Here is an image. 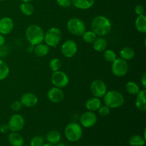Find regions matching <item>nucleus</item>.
<instances>
[{
  "label": "nucleus",
  "mask_w": 146,
  "mask_h": 146,
  "mask_svg": "<svg viewBox=\"0 0 146 146\" xmlns=\"http://www.w3.org/2000/svg\"><path fill=\"white\" fill-rule=\"evenodd\" d=\"M91 30L97 36H104L111 32L112 23L108 17L103 15L96 16L91 21Z\"/></svg>",
  "instance_id": "nucleus-1"
},
{
  "label": "nucleus",
  "mask_w": 146,
  "mask_h": 146,
  "mask_svg": "<svg viewBox=\"0 0 146 146\" xmlns=\"http://www.w3.org/2000/svg\"><path fill=\"white\" fill-rule=\"evenodd\" d=\"M44 33L45 32L40 26L31 24L26 29L25 36L31 46H36L44 42Z\"/></svg>",
  "instance_id": "nucleus-2"
},
{
  "label": "nucleus",
  "mask_w": 146,
  "mask_h": 146,
  "mask_svg": "<svg viewBox=\"0 0 146 146\" xmlns=\"http://www.w3.org/2000/svg\"><path fill=\"white\" fill-rule=\"evenodd\" d=\"M103 98L104 104L109 107L111 109L121 108L125 103V98L123 94L115 90L107 91Z\"/></svg>",
  "instance_id": "nucleus-3"
},
{
  "label": "nucleus",
  "mask_w": 146,
  "mask_h": 146,
  "mask_svg": "<svg viewBox=\"0 0 146 146\" xmlns=\"http://www.w3.org/2000/svg\"><path fill=\"white\" fill-rule=\"evenodd\" d=\"M62 38V32L58 27H51L44 33V41L48 47L55 48L60 44Z\"/></svg>",
  "instance_id": "nucleus-4"
},
{
  "label": "nucleus",
  "mask_w": 146,
  "mask_h": 146,
  "mask_svg": "<svg viewBox=\"0 0 146 146\" xmlns=\"http://www.w3.org/2000/svg\"><path fill=\"white\" fill-rule=\"evenodd\" d=\"M64 134L70 142H77L79 141L83 135V130L81 125L76 122L68 123L64 130Z\"/></svg>",
  "instance_id": "nucleus-5"
},
{
  "label": "nucleus",
  "mask_w": 146,
  "mask_h": 146,
  "mask_svg": "<svg viewBox=\"0 0 146 146\" xmlns=\"http://www.w3.org/2000/svg\"><path fill=\"white\" fill-rule=\"evenodd\" d=\"M67 29L71 34L76 36H81L86 31V24L82 19L79 18L70 19L66 24Z\"/></svg>",
  "instance_id": "nucleus-6"
},
{
  "label": "nucleus",
  "mask_w": 146,
  "mask_h": 146,
  "mask_svg": "<svg viewBox=\"0 0 146 146\" xmlns=\"http://www.w3.org/2000/svg\"><path fill=\"white\" fill-rule=\"evenodd\" d=\"M111 64V71L114 76L117 77H123L128 74L129 65L127 61L121 58H117Z\"/></svg>",
  "instance_id": "nucleus-7"
},
{
  "label": "nucleus",
  "mask_w": 146,
  "mask_h": 146,
  "mask_svg": "<svg viewBox=\"0 0 146 146\" xmlns=\"http://www.w3.org/2000/svg\"><path fill=\"white\" fill-rule=\"evenodd\" d=\"M51 81L55 87L63 88L68 86L69 83V78L66 73L59 70L53 72L51 76Z\"/></svg>",
  "instance_id": "nucleus-8"
},
{
  "label": "nucleus",
  "mask_w": 146,
  "mask_h": 146,
  "mask_svg": "<svg viewBox=\"0 0 146 146\" xmlns=\"http://www.w3.org/2000/svg\"><path fill=\"white\" fill-rule=\"evenodd\" d=\"M7 125L9 130L11 132H19L24 128L25 121L22 115L19 113H15L10 117Z\"/></svg>",
  "instance_id": "nucleus-9"
},
{
  "label": "nucleus",
  "mask_w": 146,
  "mask_h": 146,
  "mask_svg": "<svg viewBox=\"0 0 146 146\" xmlns=\"http://www.w3.org/2000/svg\"><path fill=\"white\" fill-rule=\"evenodd\" d=\"M61 51L64 57L71 58L74 57L78 52V45L74 40H66L61 45Z\"/></svg>",
  "instance_id": "nucleus-10"
},
{
  "label": "nucleus",
  "mask_w": 146,
  "mask_h": 146,
  "mask_svg": "<svg viewBox=\"0 0 146 146\" xmlns=\"http://www.w3.org/2000/svg\"><path fill=\"white\" fill-rule=\"evenodd\" d=\"M90 90L94 97L99 98H103L108 91L106 84L104 81L100 79H96L92 81L90 86Z\"/></svg>",
  "instance_id": "nucleus-11"
},
{
  "label": "nucleus",
  "mask_w": 146,
  "mask_h": 146,
  "mask_svg": "<svg viewBox=\"0 0 146 146\" xmlns=\"http://www.w3.org/2000/svg\"><path fill=\"white\" fill-rule=\"evenodd\" d=\"M97 115L92 111H87L80 117V123L84 128H91L97 123Z\"/></svg>",
  "instance_id": "nucleus-12"
},
{
  "label": "nucleus",
  "mask_w": 146,
  "mask_h": 146,
  "mask_svg": "<svg viewBox=\"0 0 146 146\" xmlns=\"http://www.w3.org/2000/svg\"><path fill=\"white\" fill-rule=\"evenodd\" d=\"M64 92L61 88L57 87H52L48 90L47 93V97L48 100L53 104H60L64 99Z\"/></svg>",
  "instance_id": "nucleus-13"
},
{
  "label": "nucleus",
  "mask_w": 146,
  "mask_h": 146,
  "mask_svg": "<svg viewBox=\"0 0 146 146\" xmlns=\"http://www.w3.org/2000/svg\"><path fill=\"white\" fill-rule=\"evenodd\" d=\"M14 23L12 19L9 17H4L0 19V34L7 35L13 31Z\"/></svg>",
  "instance_id": "nucleus-14"
},
{
  "label": "nucleus",
  "mask_w": 146,
  "mask_h": 146,
  "mask_svg": "<svg viewBox=\"0 0 146 146\" xmlns=\"http://www.w3.org/2000/svg\"><path fill=\"white\" fill-rule=\"evenodd\" d=\"M38 97L33 93H25L21 96L20 98V102L21 103L23 106L27 108H32L36 106L38 104Z\"/></svg>",
  "instance_id": "nucleus-15"
},
{
  "label": "nucleus",
  "mask_w": 146,
  "mask_h": 146,
  "mask_svg": "<svg viewBox=\"0 0 146 146\" xmlns=\"http://www.w3.org/2000/svg\"><path fill=\"white\" fill-rule=\"evenodd\" d=\"M135 106L139 111H145L146 110V90L143 88L137 94Z\"/></svg>",
  "instance_id": "nucleus-16"
},
{
  "label": "nucleus",
  "mask_w": 146,
  "mask_h": 146,
  "mask_svg": "<svg viewBox=\"0 0 146 146\" xmlns=\"http://www.w3.org/2000/svg\"><path fill=\"white\" fill-rule=\"evenodd\" d=\"M93 48L97 52H104L107 48L108 42L104 36H98L93 42Z\"/></svg>",
  "instance_id": "nucleus-17"
},
{
  "label": "nucleus",
  "mask_w": 146,
  "mask_h": 146,
  "mask_svg": "<svg viewBox=\"0 0 146 146\" xmlns=\"http://www.w3.org/2000/svg\"><path fill=\"white\" fill-rule=\"evenodd\" d=\"M72 4L78 9L87 10L93 7L95 0H71Z\"/></svg>",
  "instance_id": "nucleus-18"
},
{
  "label": "nucleus",
  "mask_w": 146,
  "mask_h": 146,
  "mask_svg": "<svg viewBox=\"0 0 146 146\" xmlns=\"http://www.w3.org/2000/svg\"><path fill=\"white\" fill-rule=\"evenodd\" d=\"M8 141L12 146H23L24 143V138L18 132H12L9 135Z\"/></svg>",
  "instance_id": "nucleus-19"
},
{
  "label": "nucleus",
  "mask_w": 146,
  "mask_h": 146,
  "mask_svg": "<svg viewBox=\"0 0 146 146\" xmlns=\"http://www.w3.org/2000/svg\"><path fill=\"white\" fill-rule=\"evenodd\" d=\"M101 106V101L99 98L97 97H92L87 100L86 102V108L88 111L95 112L99 109L100 107Z\"/></svg>",
  "instance_id": "nucleus-20"
},
{
  "label": "nucleus",
  "mask_w": 146,
  "mask_h": 146,
  "mask_svg": "<svg viewBox=\"0 0 146 146\" xmlns=\"http://www.w3.org/2000/svg\"><path fill=\"white\" fill-rule=\"evenodd\" d=\"M34 46L35 47H34V52L36 56L41 58V57L46 56L49 53L50 47H48L46 44H44V43L37 44V45Z\"/></svg>",
  "instance_id": "nucleus-21"
},
{
  "label": "nucleus",
  "mask_w": 146,
  "mask_h": 146,
  "mask_svg": "<svg viewBox=\"0 0 146 146\" xmlns=\"http://www.w3.org/2000/svg\"><path fill=\"white\" fill-rule=\"evenodd\" d=\"M120 58L125 60V61H130L132 60L135 57V50L130 46H125L120 51Z\"/></svg>",
  "instance_id": "nucleus-22"
},
{
  "label": "nucleus",
  "mask_w": 146,
  "mask_h": 146,
  "mask_svg": "<svg viewBox=\"0 0 146 146\" xmlns=\"http://www.w3.org/2000/svg\"><path fill=\"white\" fill-rule=\"evenodd\" d=\"M135 27L138 32L142 34L146 32V17L145 14L137 17L135 21Z\"/></svg>",
  "instance_id": "nucleus-23"
},
{
  "label": "nucleus",
  "mask_w": 146,
  "mask_h": 146,
  "mask_svg": "<svg viewBox=\"0 0 146 146\" xmlns=\"http://www.w3.org/2000/svg\"><path fill=\"white\" fill-rule=\"evenodd\" d=\"M125 90H126L127 93L130 95L132 96H136L137 94L139 93L141 91L140 89V86L135 81H128L125 84Z\"/></svg>",
  "instance_id": "nucleus-24"
},
{
  "label": "nucleus",
  "mask_w": 146,
  "mask_h": 146,
  "mask_svg": "<svg viewBox=\"0 0 146 146\" xmlns=\"http://www.w3.org/2000/svg\"><path fill=\"white\" fill-rule=\"evenodd\" d=\"M61 138V135L58 131L52 130L49 131L46 135V140L48 143L51 144H57L60 142Z\"/></svg>",
  "instance_id": "nucleus-25"
},
{
  "label": "nucleus",
  "mask_w": 146,
  "mask_h": 146,
  "mask_svg": "<svg viewBox=\"0 0 146 146\" xmlns=\"http://www.w3.org/2000/svg\"><path fill=\"white\" fill-rule=\"evenodd\" d=\"M20 11L24 15L31 16L34 12V7L30 2H22L19 7Z\"/></svg>",
  "instance_id": "nucleus-26"
},
{
  "label": "nucleus",
  "mask_w": 146,
  "mask_h": 146,
  "mask_svg": "<svg viewBox=\"0 0 146 146\" xmlns=\"http://www.w3.org/2000/svg\"><path fill=\"white\" fill-rule=\"evenodd\" d=\"M128 142L131 146H144L145 139L140 135H134L129 138Z\"/></svg>",
  "instance_id": "nucleus-27"
},
{
  "label": "nucleus",
  "mask_w": 146,
  "mask_h": 146,
  "mask_svg": "<svg viewBox=\"0 0 146 146\" xmlns=\"http://www.w3.org/2000/svg\"><path fill=\"white\" fill-rule=\"evenodd\" d=\"M10 73L9 67L3 60L0 59V81L6 79Z\"/></svg>",
  "instance_id": "nucleus-28"
},
{
  "label": "nucleus",
  "mask_w": 146,
  "mask_h": 146,
  "mask_svg": "<svg viewBox=\"0 0 146 146\" xmlns=\"http://www.w3.org/2000/svg\"><path fill=\"white\" fill-rule=\"evenodd\" d=\"M82 36V39L84 42L87 43V44H93L94 41L96 40V38H97V35L92 31H86V30L85 32L81 35Z\"/></svg>",
  "instance_id": "nucleus-29"
},
{
  "label": "nucleus",
  "mask_w": 146,
  "mask_h": 146,
  "mask_svg": "<svg viewBox=\"0 0 146 146\" xmlns=\"http://www.w3.org/2000/svg\"><path fill=\"white\" fill-rule=\"evenodd\" d=\"M104 58L106 61L109 63H112L117 58V54L113 50L106 49L104 51Z\"/></svg>",
  "instance_id": "nucleus-30"
},
{
  "label": "nucleus",
  "mask_w": 146,
  "mask_h": 146,
  "mask_svg": "<svg viewBox=\"0 0 146 146\" xmlns=\"http://www.w3.org/2000/svg\"><path fill=\"white\" fill-rule=\"evenodd\" d=\"M48 66H49V68L53 72L59 71L61 67V61L59 58H53L50 60Z\"/></svg>",
  "instance_id": "nucleus-31"
},
{
  "label": "nucleus",
  "mask_w": 146,
  "mask_h": 146,
  "mask_svg": "<svg viewBox=\"0 0 146 146\" xmlns=\"http://www.w3.org/2000/svg\"><path fill=\"white\" fill-rule=\"evenodd\" d=\"M44 144V138L39 135L34 136L30 142V146H43Z\"/></svg>",
  "instance_id": "nucleus-32"
},
{
  "label": "nucleus",
  "mask_w": 146,
  "mask_h": 146,
  "mask_svg": "<svg viewBox=\"0 0 146 146\" xmlns=\"http://www.w3.org/2000/svg\"><path fill=\"white\" fill-rule=\"evenodd\" d=\"M98 111L100 115H101L103 117H105L109 115L110 112H111V108L106 105L101 106L99 108V109L98 110Z\"/></svg>",
  "instance_id": "nucleus-33"
},
{
  "label": "nucleus",
  "mask_w": 146,
  "mask_h": 146,
  "mask_svg": "<svg viewBox=\"0 0 146 146\" xmlns=\"http://www.w3.org/2000/svg\"><path fill=\"white\" fill-rule=\"evenodd\" d=\"M22 107L23 106L21 103L20 102V101H15L11 103L10 108L14 112H18L22 108Z\"/></svg>",
  "instance_id": "nucleus-34"
},
{
  "label": "nucleus",
  "mask_w": 146,
  "mask_h": 146,
  "mask_svg": "<svg viewBox=\"0 0 146 146\" xmlns=\"http://www.w3.org/2000/svg\"><path fill=\"white\" fill-rule=\"evenodd\" d=\"M56 2L59 7H63V8L69 7L72 4L71 0H56Z\"/></svg>",
  "instance_id": "nucleus-35"
},
{
  "label": "nucleus",
  "mask_w": 146,
  "mask_h": 146,
  "mask_svg": "<svg viewBox=\"0 0 146 146\" xmlns=\"http://www.w3.org/2000/svg\"><path fill=\"white\" fill-rule=\"evenodd\" d=\"M134 11H135V13L138 16L143 15L145 13V9H144L143 6L141 5V4H137L135 7Z\"/></svg>",
  "instance_id": "nucleus-36"
},
{
  "label": "nucleus",
  "mask_w": 146,
  "mask_h": 146,
  "mask_svg": "<svg viewBox=\"0 0 146 146\" xmlns=\"http://www.w3.org/2000/svg\"><path fill=\"white\" fill-rule=\"evenodd\" d=\"M9 131V127L7 124H1L0 125V133H6Z\"/></svg>",
  "instance_id": "nucleus-37"
},
{
  "label": "nucleus",
  "mask_w": 146,
  "mask_h": 146,
  "mask_svg": "<svg viewBox=\"0 0 146 146\" xmlns=\"http://www.w3.org/2000/svg\"><path fill=\"white\" fill-rule=\"evenodd\" d=\"M141 84H142L143 87L145 89L146 88V73L145 72H144L143 74H142V76H141Z\"/></svg>",
  "instance_id": "nucleus-38"
},
{
  "label": "nucleus",
  "mask_w": 146,
  "mask_h": 146,
  "mask_svg": "<svg viewBox=\"0 0 146 146\" xmlns=\"http://www.w3.org/2000/svg\"><path fill=\"white\" fill-rule=\"evenodd\" d=\"M5 37H4V35L0 34V46H2L4 45L5 44Z\"/></svg>",
  "instance_id": "nucleus-39"
},
{
  "label": "nucleus",
  "mask_w": 146,
  "mask_h": 146,
  "mask_svg": "<svg viewBox=\"0 0 146 146\" xmlns=\"http://www.w3.org/2000/svg\"><path fill=\"white\" fill-rule=\"evenodd\" d=\"M4 46H0V56H4L6 55V49H7V48H6Z\"/></svg>",
  "instance_id": "nucleus-40"
},
{
  "label": "nucleus",
  "mask_w": 146,
  "mask_h": 146,
  "mask_svg": "<svg viewBox=\"0 0 146 146\" xmlns=\"http://www.w3.org/2000/svg\"><path fill=\"white\" fill-rule=\"evenodd\" d=\"M43 146H54V144H51V143H48L44 144Z\"/></svg>",
  "instance_id": "nucleus-41"
},
{
  "label": "nucleus",
  "mask_w": 146,
  "mask_h": 146,
  "mask_svg": "<svg viewBox=\"0 0 146 146\" xmlns=\"http://www.w3.org/2000/svg\"><path fill=\"white\" fill-rule=\"evenodd\" d=\"M56 146H67V145H66L64 143H58Z\"/></svg>",
  "instance_id": "nucleus-42"
},
{
  "label": "nucleus",
  "mask_w": 146,
  "mask_h": 146,
  "mask_svg": "<svg viewBox=\"0 0 146 146\" xmlns=\"http://www.w3.org/2000/svg\"><path fill=\"white\" fill-rule=\"evenodd\" d=\"M22 2H31V1H32L33 0H21Z\"/></svg>",
  "instance_id": "nucleus-43"
},
{
  "label": "nucleus",
  "mask_w": 146,
  "mask_h": 146,
  "mask_svg": "<svg viewBox=\"0 0 146 146\" xmlns=\"http://www.w3.org/2000/svg\"><path fill=\"white\" fill-rule=\"evenodd\" d=\"M5 1V0H0V1Z\"/></svg>",
  "instance_id": "nucleus-44"
}]
</instances>
